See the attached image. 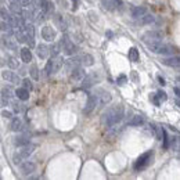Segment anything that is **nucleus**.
I'll list each match as a JSON object with an SVG mask.
<instances>
[{
	"instance_id": "nucleus-10",
	"label": "nucleus",
	"mask_w": 180,
	"mask_h": 180,
	"mask_svg": "<svg viewBox=\"0 0 180 180\" xmlns=\"http://www.w3.org/2000/svg\"><path fill=\"white\" fill-rule=\"evenodd\" d=\"M97 104H98L97 96H96V94H90L89 97H88V101H86L85 108H83V112H85V114H90V112H92L96 107H97Z\"/></svg>"
},
{
	"instance_id": "nucleus-4",
	"label": "nucleus",
	"mask_w": 180,
	"mask_h": 180,
	"mask_svg": "<svg viewBox=\"0 0 180 180\" xmlns=\"http://www.w3.org/2000/svg\"><path fill=\"white\" fill-rule=\"evenodd\" d=\"M60 47H61V51H64V54H67V56H73V54L76 53V46L69 40V38H67V36L61 38Z\"/></svg>"
},
{
	"instance_id": "nucleus-21",
	"label": "nucleus",
	"mask_w": 180,
	"mask_h": 180,
	"mask_svg": "<svg viewBox=\"0 0 180 180\" xmlns=\"http://www.w3.org/2000/svg\"><path fill=\"white\" fill-rule=\"evenodd\" d=\"M150 130H151V133L154 134V137H155V139L162 140V130H163V128L158 126V125H155V123H150Z\"/></svg>"
},
{
	"instance_id": "nucleus-45",
	"label": "nucleus",
	"mask_w": 180,
	"mask_h": 180,
	"mask_svg": "<svg viewBox=\"0 0 180 180\" xmlns=\"http://www.w3.org/2000/svg\"><path fill=\"white\" fill-rule=\"evenodd\" d=\"M78 3H79V0H72V6H73V10H76L78 8Z\"/></svg>"
},
{
	"instance_id": "nucleus-35",
	"label": "nucleus",
	"mask_w": 180,
	"mask_h": 180,
	"mask_svg": "<svg viewBox=\"0 0 180 180\" xmlns=\"http://www.w3.org/2000/svg\"><path fill=\"white\" fill-rule=\"evenodd\" d=\"M10 102H11V105H12V111L17 112V114H20V112H22V111L25 110L24 105H22L20 101H12V100H11Z\"/></svg>"
},
{
	"instance_id": "nucleus-3",
	"label": "nucleus",
	"mask_w": 180,
	"mask_h": 180,
	"mask_svg": "<svg viewBox=\"0 0 180 180\" xmlns=\"http://www.w3.org/2000/svg\"><path fill=\"white\" fill-rule=\"evenodd\" d=\"M33 150H35V146H29V144H27V146H22V148L14 155V163H15V165H20L22 161H25L27 158H29V155L33 152Z\"/></svg>"
},
{
	"instance_id": "nucleus-40",
	"label": "nucleus",
	"mask_w": 180,
	"mask_h": 180,
	"mask_svg": "<svg viewBox=\"0 0 180 180\" xmlns=\"http://www.w3.org/2000/svg\"><path fill=\"white\" fill-rule=\"evenodd\" d=\"M157 96H158V98H159L161 101H166V100H168V96H166V93L162 92V90H159V92L157 93Z\"/></svg>"
},
{
	"instance_id": "nucleus-5",
	"label": "nucleus",
	"mask_w": 180,
	"mask_h": 180,
	"mask_svg": "<svg viewBox=\"0 0 180 180\" xmlns=\"http://www.w3.org/2000/svg\"><path fill=\"white\" fill-rule=\"evenodd\" d=\"M21 28H22V31H24V33H25V38H27V42H25V43H28V46H29V49H31V47L35 46V29H33V25L25 22Z\"/></svg>"
},
{
	"instance_id": "nucleus-13",
	"label": "nucleus",
	"mask_w": 180,
	"mask_h": 180,
	"mask_svg": "<svg viewBox=\"0 0 180 180\" xmlns=\"http://www.w3.org/2000/svg\"><path fill=\"white\" fill-rule=\"evenodd\" d=\"M56 36H57L56 29H53L51 27H43V29H42V38H43L44 40L53 42L56 39Z\"/></svg>"
},
{
	"instance_id": "nucleus-7",
	"label": "nucleus",
	"mask_w": 180,
	"mask_h": 180,
	"mask_svg": "<svg viewBox=\"0 0 180 180\" xmlns=\"http://www.w3.org/2000/svg\"><path fill=\"white\" fill-rule=\"evenodd\" d=\"M151 155H152V152H151V151H147V152L141 154L139 158H137L136 162H134V169H136V170H141V169L146 168V166L150 163Z\"/></svg>"
},
{
	"instance_id": "nucleus-33",
	"label": "nucleus",
	"mask_w": 180,
	"mask_h": 180,
	"mask_svg": "<svg viewBox=\"0 0 180 180\" xmlns=\"http://www.w3.org/2000/svg\"><path fill=\"white\" fill-rule=\"evenodd\" d=\"M54 20H56V24L58 25V28H60L61 31H65V29H67V22L64 21V18L61 17V15H58V14H57Z\"/></svg>"
},
{
	"instance_id": "nucleus-19",
	"label": "nucleus",
	"mask_w": 180,
	"mask_h": 180,
	"mask_svg": "<svg viewBox=\"0 0 180 180\" xmlns=\"http://www.w3.org/2000/svg\"><path fill=\"white\" fill-rule=\"evenodd\" d=\"M117 4H119L117 0H101V7L108 11H114L117 8Z\"/></svg>"
},
{
	"instance_id": "nucleus-37",
	"label": "nucleus",
	"mask_w": 180,
	"mask_h": 180,
	"mask_svg": "<svg viewBox=\"0 0 180 180\" xmlns=\"http://www.w3.org/2000/svg\"><path fill=\"white\" fill-rule=\"evenodd\" d=\"M162 139H163V143H162V146H163V148H169V137H168V133H166V130L163 129L162 130Z\"/></svg>"
},
{
	"instance_id": "nucleus-14",
	"label": "nucleus",
	"mask_w": 180,
	"mask_h": 180,
	"mask_svg": "<svg viewBox=\"0 0 180 180\" xmlns=\"http://www.w3.org/2000/svg\"><path fill=\"white\" fill-rule=\"evenodd\" d=\"M3 78H4L6 80H8V82H12L15 83V85H21V78L17 75V73H14L12 71H3Z\"/></svg>"
},
{
	"instance_id": "nucleus-16",
	"label": "nucleus",
	"mask_w": 180,
	"mask_h": 180,
	"mask_svg": "<svg viewBox=\"0 0 180 180\" xmlns=\"http://www.w3.org/2000/svg\"><path fill=\"white\" fill-rule=\"evenodd\" d=\"M64 64L62 57L57 56V57H51V73H56Z\"/></svg>"
},
{
	"instance_id": "nucleus-26",
	"label": "nucleus",
	"mask_w": 180,
	"mask_h": 180,
	"mask_svg": "<svg viewBox=\"0 0 180 180\" xmlns=\"http://www.w3.org/2000/svg\"><path fill=\"white\" fill-rule=\"evenodd\" d=\"M67 68H68V71H72V69H75L76 67H79L80 65V57H73V58H71L67 61Z\"/></svg>"
},
{
	"instance_id": "nucleus-44",
	"label": "nucleus",
	"mask_w": 180,
	"mask_h": 180,
	"mask_svg": "<svg viewBox=\"0 0 180 180\" xmlns=\"http://www.w3.org/2000/svg\"><path fill=\"white\" fill-rule=\"evenodd\" d=\"M126 80H128L126 76H125V75H122V76H119V78L117 79V82H118V85H123V83L126 82Z\"/></svg>"
},
{
	"instance_id": "nucleus-9",
	"label": "nucleus",
	"mask_w": 180,
	"mask_h": 180,
	"mask_svg": "<svg viewBox=\"0 0 180 180\" xmlns=\"http://www.w3.org/2000/svg\"><path fill=\"white\" fill-rule=\"evenodd\" d=\"M0 44H2L4 49L7 50H17L18 49V44H17V40H12L10 36H2L0 38Z\"/></svg>"
},
{
	"instance_id": "nucleus-41",
	"label": "nucleus",
	"mask_w": 180,
	"mask_h": 180,
	"mask_svg": "<svg viewBox=\"0 0 180 180\" xmlns=\"http://www.w3.org/2000/svg\"><path fill=\"white\" fill-rule=\"evenodd\" d=\"M44 72H46V75H51V58L46 62V67H44Z\"/></svg>"
},
{
	"instance_id": "nucleus-1",
	"label": "nucleus",
	"mask_w": 180,
	"mask_h": 180,
	"mask_svg": "<svg viewBox=\"0 0 180 180\" xmlns=\"http://www.w3.org/2000/svg\"><path fill=\"white\" fill-rule=\"evenodd\" d=\"M123 118V107L122 105H114V107H110L107 111L102 112L101 115V122L104 126H114L118 122L122 121Z\"/></svg>"
},
{
	"instance_id": "nucleus-23",
	"label": "nucleus",
	"mask_w": 180,
	"mask_h": 180,
	"mask_svg": "<svg viewBox=\"0 0 180 180\" xmlns=\"http://www.w3.org/2000/svg\"><path fill=\"white\" fill-rule=\"evenodd\" d=\"M15 96L18 97V100L21 101H25L29 98V90L24 89V88H18L17 90H15Z\"/></svg>"
},
{
	"instance_id": "nucleus-8",
	"label": "nucleus",
	"mask_w": 180,
	"mask_h": 180,
	"mask_svg": "<svg viewBox=\"0 0 180 180\" xmlns=\"http://www.w3.org/2000/svg\"><path fill=\"white\" fill-rule=\"evenodd\" d=\"M12 89L8 86V88H3L2 89V93H0V107H4L7 105V102H10L12 100Z\"/></svg>"
},
{
	"instance_id": "nucleus-47",
	"label": "nucleus",
	"mask_w": 180,
	"mask_h": 180,
	"mask_svg": "<svg viewBox=\"0 0 180 180\" xmlns=\"http://www.w3.org/2000/svg\"><path fill=\"white\" fill-rule=\"evenodd\" d=\"M175 93H176V96H179V88H175Z\"/></svg>"
},
{
	"instance_id": "nucleus-22",
	"label": "nucleus",
	"mask_w": 180,
	"mask_h": 180,
	"mask_svg": "<svg viewBox=\"0 0 180 180\" xmlns=\"http://www.w3.org/2000/svg\"><path fill=\"white\" fill-rule=\"evenodd\" d=\"M0 18H2L3 21H6L7 24L11 25V22H12V14H11V12L8 11L6 7H0Z\"/></svg>"
},
{
	"instance_id": "nucleus-12",
	"label": "nucleus",
	"mask_w": 180,
	"mask_h": 180,
	"mask_svg": "<svg viewBox=\"0 0 180 180\" xmlns=\"http://www.w3.org/2000/svg\"><path fill=\"white\" fill-rule=\"evenodd\" d=\"M21 165V172L24 173V175H31V173L35 172V169H36V163L35 162H31V161H22L20 163Z\"/></svg>"
},
{
	"instance_id": "nucleus-2",
	"label": "nucleus",
	"mask_w": 180,
	"mask_h": 180,
	"mask_svg": "<svg viewBox=\"0 0 180 180\" xmlns=\"http://www.w3.org/2000/svg\"><path fill=\"white\" fill-rule=\"evenodd\" d=\"M148 50H151L155 54H173L175 51V47L170 46V44H165L161 40L158 42H150V43H146Z\"/></svg>"
},
{
	"instance_id": "nucleus-46",
	"label": "nucleus",
	"mask_w": 180,
	"mask_h": 180,
	"mask_svg": "<svg viewBox=\"0 0 180 180\" xmlns=\"http://www.w3.org/2000/svg\"><path fill=\"white\" fill-rule=\"evenodd\" d=\"M158 80H159V83H161V85H162V86L165 85V80H163L162 78H161V76H158Z\"/></svg>"
},
{
	"instance_id": "nucleus-29",
	"label": "nucleus",
	"mask_w": 180,
	"mask_h": 180,
	"mask_svg": "<svg viewBox=\"0 0 180 180\" xmlns=\"http://www.w3.org/2000/svg\"><path fill=\"white\" fill-rule=\"evenodd\" d=\"M128 56H129V60L132 61V62H137L139 58H140L139 51H137L136 47H132V49L129 50V53H128Z\"/></svg>"
},
{
	"instance_id": "nucleus-34",
	"label": "nucleus",
	"mask_w": 180,
	"mask_h": 180,
	"mask_svg": "<svg viewBox=\"0 0 180 180\" xmlns=\"http://www.w3.org/2000/svg\"><path fill=\"white\" fill-rule=\"evenodd\" d=\"M29 75L31 78L33 80H39V69H38V67L35 65H31V69H29Z\"/></svg>"
},
{
	"instance_id": "nucleus-31",
	"label": "nucleus",
	"mask_w": 180,
	"mask_h": 180,
	"mask_svg": "<svg viewBox=\"0 0 180 180\" xmlns=\"http://www.w3.org/2000/svg\"><path fill=\"white\" fill-rule=\"evenodd\" d=\"M143 123H144V118L141 117V115H134V117L132 118V121L129 122L130 126H141Z\"/></svg>"
},
{
	"instance_id": "nucleus-17",
	"label": "nucleus",
	"mask_w": 180,
	"mask_h": 180,
	"mask_svg": "<svg viewBox=\"0 0 180 180\" xmlns=\"http://www.w3.org/2000/svg\"><path fill=\"white\" fill-rule=\"evenodd\" d=\"M85 76H86L85 69H83L82 67H76V68L72 71V75H71V78H72V80H75V82H79V80H82Z\"/></svg>"
},
{
	"instance_id": "nucleus-38",
	"label": "nucleus",
	"mask_w": 180,
	"mask_h": 180,
	"mask_svg": "<svg viewBox=\"0 0 180 180\" xmlns=\"http://www.w3.org/2000/svg\"><path fill=\"white\" fill-rule=\"evenodd\" d=\"M21 83H22V85H24V86H22V88H24V89H27V90H29V92L32 90V88H33V86H32V82H31V80L28 79V78H25L24 80H21Z\"/></svg>"
},
{
	"instance_id": "nucleus-20",
	"label": "nucleus",
	"mask_w": 180,
	"mask_h": 180,
	"mask_svg": "<svg viewBox=\"0 0 180 180\" xmlns=\"http://www.w3.org/2000/svg\"><path fill=\"white\" fill-rule=\"evenodd\" d=\"M11 130L12 132H21L24 129V123H22L21 118L15 117V118H11Z\"/></svg>"
},
{
	"instance_id": "nucleus-18",
	"label": "nucleus",
	"mask_w": 180,
	"mask_h": 180,
	"mask_svg": "<svg viewBox=\"0 0 180 180\" xmlns=\"http://www.w3.org/2000/svg\"><path fill=\"white\" fill-rule=\"evenodd\" d=\"M97 96V94H96ZM97 100H98V104L100 105H105L108 102H111L112 97L108 92H104V90H100V96H97Z\"/></svg>"
},
{
	"instance_id": "nucleus-28",
	"label": "nucleus",
	"mask_w": 180,
	"mask_h": 180,
	"mask_svg": "<svg viewBox=\"0 0 180 180\" xmlns=\"http://www.w3.org/2000/svg\"><path fill=\"white\" fill-rule=\"evenodd\" d=\"M147 12L146 10V7H133V10H132V15H133V18H140V17H143L144 14Z\"/></svg>"
},
{
	"instance_id": "nucleus-32",
	"label": "nucleus",
	"mask_w": 180,
	"mask_h": 180,
	"mask_svg": "<svg viewBox=\"0 0 180 180\" xmlns=\"http://www.w3.org/2000/svg\"><path fill=\"white\" fill-rule=\"evenodd\" d=\"M49 50H50L51 57H57V56H60V51H61L60 43H53V44H51V47H49Z\"/></svg>"
},
{
	"instance_id": "nucleus-11",
	"label": "nucleus",
	"mask_w": 180,
	"mask_h": 180,
	"mask_svg": "<svg viewBox=\"0 0 180 180\" xmlns=\"http://www.w3.org/2000/svg\"><path fill=\"white\" fill-rule=\"evenodd\" d=\"M82 80H83V86H82V88L83 89H89L90 86H93L96 82H98V80H100V76L97 75V72H93V73H90V75H86Z\"/></svg>"
},
{
	"instance_id": "nucleus-43",
	"label": "nucleus",
	"mask_w": 180,
	"mask_h": 180,
	"mask_svg": "<svg viewBox=\"0 0 180 180\" xmlns=\"http://www.w3.org/2000/svg\"><path fill=\"white\" fill-rule=\"evenodd\" d=\"M151 101H152L154 104L157 105V107H158V105H161V100L158 98V96H157V94H151Z\"/></svg>"
},
{
	"instance_id": "nucleus-15",
	"label": "nucleus",
	"mask_w": 180,
	"mask_h": 180,
	"mask_svg": "<svg viewBox=\"0 0 180 180\" xmlns=\"http://www.w3.org/2000/svg\"><path fill=\"white\" fill-rule=\"evenodd\" d=\"M36 53L38 56H39L40 60H46L47 57L50 56V50H49V46H46V44H39V46L36 47Z\"/></svg>"
},
{
	"instance_id": "nucleus-27",
	"label": "nucleus",
	"mask_w": 180,
	"mask_h": 180,
	"mask_svg": "<svg viewBox=\"0 0 180 180\" xmlns=\"http://www.w3.org/2000/svg\"><path fill=\"white\" fill-rule=\"evenodd\" d=\"M93 62H94V60H93V57L90 56V54H83V56H80V64L85 67H92Z\"/></svg>"
},
{
	"instance_id": "nucleus-39",
	"label": "nucleus",
	"mask_w": 180,
	"mask_h": 180,
	"mask_svg": "<svg viewBox=\"0 0 180 180\" xmlns=\"http://www.w3.org/2000/svg\"><path fill=\"white\" fill-rule=\"evenodd\" d=\"M140 18H143V20L140 21L141 24H151V22H154V17H152V15H146V14H144L143 17H140Z\"/></svg>"
},
{
	"instance_id": "nucleus-6",
	"label": "nucleus",
	"mask_w": 180,
	"mask_h": 180,
	"mask_svg": "<svg viewBox=\"0 0 180 180\" xmlns=\"http://www.w3.org/2000/svg\"><path fill=\"white\" fill-rule=\"evenodd\" d=\"M165 33L162 31H158V29H154V31H148L143 35V42L144 43H150V42H158V40H162Z\"/></svg>"
},
{
	"instance_id": "nucleus-36",
	"label": "nucleus",
	"mask_w": 180,
	"mask_h": 180,
	"mask_svg": "<svg viewBox=\"0 0 180 180\" xmlns=\"http://www.w3.org/2000/svg\"><path fill=\"white\" fill-rule=\"evenodd\" d=\"M8 65H10V68H12V69H17L18 67H20V62H18V60H15L14 57H8Z\"/></svg>"
},
{
	"instance_id": "nucleus-24",
	"label": "nucleus",
	"mask_w": 180,
	"mask_h": 180,
	"mask_svg": "<svg viewBox=\"0 0 180 180\" xmlns=\"http://www.w3.org/2000/svg\"><path fill=\"white\" fill-rule=\"evenodd\" d=\"M162 62L165 64V65H168V67H173V68H178V67L180 65V60H179V57H178V56L170 57V58H165V60H162Z\"/></svg>"
},
{
	"instance_id": "nucleus-42",
	"label": "nucleus",
	"mask_w": 180,
	"mask_h": 180,
	"mask_svg": "<svg viewBox=\"0 0 180 180\" xmlns=\"http://www.w3.org/2000/svg\"><path fill=\"white\" fill-rule=\"evenodd\" d=\"M2 117L6 118V119H11V118H12V112H11V111L3 110V111H2Z\"/></svg>"
},
{
	"instance_id": "nucleus-30",
	"label": "nucleus",
	"mask_w": 180,
	"mask_h": 180,
	"mask_svg": "<svg viewBox=\"0 0 180 180\" xmlns=\"http://www.w3.org/2000/svg\"><path fill=\"white\" fill-rule=\"evenodd\" d=\"M14 144L18 147H22V146H27V144H29V137L28 136H18L17 139L14 140Z\"/></svg>"
},
{
	"instance_id": "nucleus-25",
	"label": "nucleus",
	"mask_w": 180,
	"mask_h": 180,
	"mask_svg": "<svg viewBox=\"0 0 180 180\" xmlns=\"http://www.w3.org/2000/svg\"><path fill=\"white\" fill-rule=\"evenodd\" d=\"M21 58H22L24 62H31L32 61V53H31L29 47H24V49H21Z\"/></svg>"
}]
</instances>
